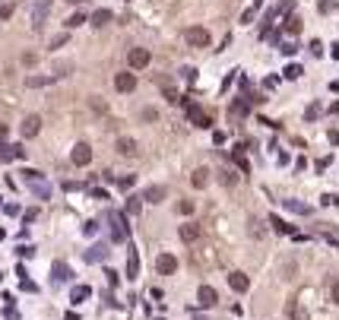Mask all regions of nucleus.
I'll use <instances>...</instances> for the list:
<instances>
[{
    "label": "nucleus",
    "instance_id": "46",
    "mask_svg": "<svg viewBox=\"0 0 339 320\" xmlns=\"http://www.w3.org/2000/svg\"><path fill=\"white\" fill-rule=\"evenodd\" d=\"M105 276H108V282H111V285H117V282H121V279H117V273H114V270H108V273H105Z\"/></svg>",
    "mask_w": 339,
    "mask_h": 320
},
{
    "label": "nucleus",
    "instance_id": "29",
    "mask_svg": "<svg viewBox=\"0 0 339 320\" xmlns=\"http://www.w3.org/2000/svg\"><path fill=\"white\" fill-rule=\"evenodd\" d=\"M139 206H143V203H139V197H130L127 200V216H139Z\"/></svg>",
    "mask_w": 339,
    "mask_h": 320
},
{
    "label": "nucleus",
    "instance_id": "1",
    "mask_svg": "<svg viewBox=\"0 0 339 320\" xmlns=\"http://www.w3.org/2000/svg\"><path fill=\"white\" fill-rule=\"evenodd\" d=\"M209 32H206L203 29V25H190V29H187V45H190V48H209Z\"/></svg>",
    "mask_w": 339,
    "mask_h": 320
},
{
    "label": "nucleus",
    "instance_id": "16",
    "mask_svg": "<svg viewBox=\"0 0 339 320\" xmlns=\"http://www.w3.org/2000/svg\"><path fill=\"white\" fill-rule=\"evenodd\" d=\"M139 200H146V203H162V200H165V187L152 184V187H146V190H143V197H139Z\"/></svg>",
    "mask_w": 339,
    "mask_h": 320
},
{
    "label": "nucleus",
    "instance_id": "30",
    "mask_svg": "<svg viewBox=\"0 0 339 320\" xmlns=\"http://www.w3.org/2000/svg\"><path fill=\"white\" fill-rule=\"evenodd\" d=\"M178 212H181V216H190V212H194V200H181V203H178Z\"/></svg>",
    "mask_w": 339,
    "mask_h": 320
},
{
    "label": "nucleus",
    "instance_id": "28",
    "mask_svg": "<svg viewBox=\"0 0 339 320\" xmlns=\"http://www.w3.org/2000/svg\"><path fill=\"white\" fill-rule=\"evenodd\" d=\"M89 105H92V111H95V114H108V105H105L102 98H89Z\"/></svg>",
    "mask_w": 339,
    "mask_h": 320
},
{
    "label": "nucleus",
    "instance_id": "7",
    "mask_svg": "<svg viewBox=\"0 0 339 320\" xmlns=\"http://www.w3.org/2000/svg\"><path fill=\"white\" fill-rule=\"evenodd\" d=\"M197 301H200V308H216V304H219V292L212 289V285H200Z\"/></svg>",
    "mask_w": 339,
    "mask_h": 320
},
{
    "label": "nucleus",
    "instance_id": "14",
    "mask_svg": "<svg viewBox=\"0 0 339 320\" xmlns=\"http://www.w3.org/2000/svg\"><path fill=\"white\" fill-rule=\"evenodd\" d=\"M181 241H184V244H194V241H200V225H194V222L181 225Z\"/></svg>",
    "mask_w": 339,
    "mask_h": 320
},
{
    "label": "nucleus",
    "instance_id": "35",
    "mask_svg": "<svg viewBox=\"0 0 339 320\" xmlns=\"http://www.w3.org/2000/svg\"><path fill=\"white\" fill-rule=\"evenodd\" d=\"M95 231H98V222H92V219H89V222L83 225V235H86V238H92Z\"/></svg>",
    "mask_w": 339,
    "mask_h": 320
},
{
    "label": "nucleus",
    "instance_id": "27",
    "mask_svg": "<svg viewBox=\"0 0 339 320\" xmlns=\"http://www.w3.org/2000/svg\"><path fill=\"white\" fill-rule=\"evenodd\" d=\"M282 73H285V79H298V76H301L304 70H301V67H298V64H289V67H285Z\"/></svg>",
    "mask_w": 339,
    "mask_h": 320
},
{
    "label": "nucleus",
    "instance_id": "36",
    "mask_svg": "<svg viewBox=\"0 0 339 320\" xmlns=\"http://www.w3.org/2000/svg\"><path fill=\"white\" fill-rule=\"evenodd\" d=\"M13 16V3H0V19H10Z\"/></svg>",
    "mask_w": 339,
    "mask_h": 320
},
{
    "label": "nucleus",
    "instance_id": "25",
    "mask_svg": "<svg viewBox=\"0 0 339 320\" xmlns=\"http://www.w3.org/2000/svg\"><path fill=\"white\" fill-rule=\"evenodd\" d=\"M83 23H89V16L79 10V13H73V16L67 19V29H76V25H83Z\"/></svg>",
    "mask_w": 339,
    "mask_h": 320
},
{
    "label": "nucleus",
    "instance_id": "38",
    "mask_svg": "<svg viewBox=\"0 0 339 320\" xmlns=\"http://www.w3.org/2000/svg\"><path fill=\"white\" fill-rule=\"evenodd\" d=\"M295 51H298V45H295V42H285V45H282V54H289V57H292Z\"/></svg>",
    "mask_w": 339,
    "mask_h": 320
},
{
    "label": "nucleus",
    "instance_id": "17",
    "mask_svg": "<svg viewBox=\"0 0 339 320\" xmlns=\"http://www.w3.org/2000/svg\"><path fill=\"white\" fill-rule=\"evenodd\" d=\"M228 285H231L235 292H248V289H250V279L244 276V273H231V276H228Z\"/></svg>",
    "mask_w": 339,
    "mask_h": 320
},
{
    "label": "nucleus",
    "instance_id": "42",
    "mask_svg": "<svg viewBox=\"0 0 339 320\" xmlns=\"http://www.w3.org/2000/svg\"><path fill=\"white\" fill-rule=\"evenodd\" d=\"M257 16V10H254V6H250V10H244V16H241V23H250V19H254Z\"/></svg>",
    "mask_w": 339,
    "mask_h": 320
},
{
    "label": "nucleus",
    "instance_id": "19",
    "mask_svg": "<svg viewBox=\"0 0 339 320\" xmlns=\"http://www.w3.org/2000/svg\"><path fill=\"white\" fill-rule=\"evenodd\" d=\"M89 295H92V285H76V289L70 292V301H73V304H83Z\"/></svg>",
    "mask_w": 339,
    "mask_h": 320
},
{
    "label": "nucleus",
    "instance_id": "2",
    "mask_svg": "<svg viewBox=\"0 0 339 320\" xmlns=\"http://www.w3.org/2000/svg\"><path fill=\"white\" fill-rule=\"evenodd\" d=\"M130 229H127V219H124V212H111V238L114 241H127Z\"/></svg>",
    "mask_w": 339,
    "mask_h": 320
},
{
    "label": "nucleus",
    "instance_id": "13",
    "mask_svg": "<svg viewBox=\"0 0 339 320\" xmlns=\"http://www.w3.org/2000/svg\"><path fill=\"white\" fill-rule=\"evenodd\" d=\"M89 23L95 25V29H105L108 23H114V13H111V10H95V13L89 16Z\"/></svg>",
    "mask_w": 339,
    "mask_h": 320
},
{
    "label": "nucleus",
    "instance_id": "12",
    "mask_svg": "<svg viewBox=\"0 0 339 320\" xmlns=\"http://www.w3.org/2000/svg\"><path fill=\"white\" fill-rule=\"evenodd\" d=\"M127 61H130V67H134V70H143V67L149 64V51H146V48H130Z\"/></svg>",
    "mask_w": 339,
    "mask_h": 320
},
{
    "label": "nucleus",
    "instance_id": "41",
    "mask_svg": "<svg viewBox=\"0 0 339 320\" xmlns=\"http://www.w3.org/2000/svg\"><path fill=\"white\" fill-rule=\"evenodd\" d=\"M181 73H184V76H187V79H190V83H194V79H197V70H194V67H184V70H181Z\"/></svg>",
    "mask_w": 339,
    "mask_h": 320
},
{
    "label": "nucleus",
    "instance_id": "33",
    "mask_svg": "<svg viewBox=\"0 0 339 320\" xmlns=\"http://www.w3.org/2000/svg\"><path fill=\"white\" fill-rule=\"evenodd\" d=\"M320 117V105H311L308 111H304V121H317Z\"/></svg>",
    "mask_w": 339,
    "mask_h": 320
},
{
    "label": "nucleus",
    "instance_id": "15",
    "mask_svg": "<svg viewBox=\"0 0 339 320\" xmlns=\"http://www.w3.org/2000/svg\"><path fill=\"white\" fill-rule=\"evenodd\" d=\"M51 273H54V282H70V279H73V270H70L67 263H61V260L51 266Z\"/></svg>",
    "mask_w": 339,
    "mask_h": 320
},
{
    "label": "nucleus",
    "instance_id": "49",
    "mask_svg": "<svg viewBox=\"0 0 339 320\" xmlns=\"http://www.w3.org/2000/svg\"><path fill=\"white\" fill-rule=\"evenodd\" d=\"M295 320H308V314H304L301 308H295Z\"/></svg>",
    "mask_w": 339,
    "mask_h": 320
},
{
    "label": "nucleus",
    "instance_id": "10",
    "mask_svg": "<svg viewBox=\"0 0 339 320\" xmlns=\"http://www.w3.org/2000/svg\"><path fill=\"white\" fill-rule=\"evenodd\" d=\"M114 89L117 92H134L136 89V76L134 73H114Z\"/></svg>",
    "mask_w": 339,
    "mask_h": 320
},
{
    "label": "nucleus",
    "instance_id": "18",
    "mask_svg": "<svg viewBox=\"0 0 339 320\" xmlns=\"http://www.w3.org/2000/svg\"><path fill=\"white\" fill-rule=\"evenodd\" d=\"M282 206L289 212H298V216H311V206L308 203H298V200H282Z\"/></svg>",
    "mask_w": 339,
    "mask_h": 320
},
{
    "label": "nucleus",
    "instance_id": "23",
    "mask_svg": "<svg viewBox=\"0 0 339 320\" xmlns=\"http://www.w3.org/2000/svg\"><path fill=\"white\" fill-rule=\"evenodd\" d=\"M57 76H29L25 79V86H29V89H38V86H48V83H54Z\"/></svg>",
    "mask_w": 339,
    "mask_h": 320
},
{
    "label": "nucleus",
    "instance_id": "5",
    "mask_svg": "<svg viewBox=\"0 0 339 320\" xmlns=\"http://www.w3.org/2000/svg\"><path fill=\"white\" fill-rule=\"evenodd\" d=\"M114 149H117V152H121V156H124V159H134V156H136V152H139V143H136V139H134V137H117V143H114Z\"/></svg>",
    "mask_w": 339,
    "mask_h": 320
},
{
    "label": "nucleus",
    "instance_id": "43",
    "mask_svg": "<svg viewBox=\"0 0 339 320\" xmlns=\"http://www.w3.org/2000/svg\"><path fill=\"white\" fill-rule=\"evenodd\" d=\"M333 6H336L333 0H320V13H330V10H333Z\"/></svg>",
    "mask_w": 339,
    "mask_h": 320
},
{
    "label": "nucleus",
    "instance_id": "48",
    "mask_svg": "<svg viewBox=\"0 0 339 320\" xmlns=\"http://www.w3.org/2000/svg\"><path fill=\"white\" fill-rule=\"evenodd\" d=\"M330 143H333V146H339V130H330Z\"/></svg>",
    "mask_w": 339,
    "mask_h": 320
},
{
    "label": "nucleus",
    "instance_id": "40",
    "mask_svg": "<svg viewBox=\"0 0 339 320\" xmlns=\"http://www.w3.org/2000/svg\"><path fill=\"white\" fill-rule=\"evenodd\" d=\"M16 254H19V257H32V254H35V248H29V244H23V248H19Z\"/></svg>",
    "mask_w": 339,
    "mask_h": 320
},
{
    "label": "nucleus",
    "instance_id": "21",
    "mask_svg": "<svg viewBox=\"0 0 339 320\" xmlns=\"http://www.w3.org/2000/svg\"><path fill=\"white\" fill-rule=\"evenodd\" d=\"M32 193H35V197H42V200H48V197H51V184L45 181V178H38V181H32Z\"/></svg>",
    "mask_w": 339,
    "mask_h": 320
},
{
    "label": "nucleus",
    "instance_id": "47",
    "mask_svg": "<svg viewBox=\"0 0 339 320\" xmlns=\"http://www.w3.org/2000/svg\"><path fill=\"white\" fill-rule=\"evenodd\" d=\"M23 64H25V67H32V64H35V54H32V51H29V54H23Z\"/></svg>",
    "mask_w": 339,
    "mask_h": 320
},
{
    "label": "nucleus",
    "instance_id": "3",
    "mask_svg": "<svg viewBox=\"0 0 339 320\" xmlns=\"http://www.w3.org/2000/svg\"><path fill=\"white\" fill-rule=\"evenodd\" d=\"M70 162H73V165H79V168H86V165L92 162V149H89V143H76V146H73Z\"/></svg>",
    "mask_w": 339,
    "mask_h": 320
},
{
    "label": "nucleus",
    "instance_id": "51",
    "mask_svg": "<svg viewBox=\"0 0 339 320\" xmlns=\"http://www.w3.org/2000/svg\"><path fill=\"white\" fill-rule=\"evenodd\" d=\"M67 3H83V0H67Z\"/></svg>",
    "mask_w": 339,
    "mask_h": 320
},
{
    "label": "nucleus",
    "instance_id": "20",
    "mask_svg": "<svg viewBox=\"0 0 339 320\" xmlns=\"http://www.w3.org/2000/svg\"><path fill=\"white\" fill-rule=\"evenodd\" d=\"M190 184H194L197 190H203L206 184H209V168H197V171H194V178H190Z\"/></svg>",
    "mask_w": 339,
    "mask_h": 320
},
{
    "label": "nucleus",
    "instance_id": "26",
    "mask_svg": "<svg viewBox=\"0 0 339 320\" xmlns=\"http://www.w3.org/2000/svg\"><path fill=\"white\" fill-rule=\"evenodd\" d=\"M270 225H272L276 231H282V235H292V225H285L279 216H270Z\"/></svg>",
    "mask_w": 339,
    "mask_h": 320
},
{
    "label": "nucleus",
    "instance_id": "44",
    "mask_svg": "<svg viewBox=\"0 0 339 320\" xmlns=\"http://www.w3.org/2000/svg\"><path fill=\"white\" fill-rule=\"evenodd\" d=\"M89 197H95V200H108V193H105V190H98V187H95V190H89Z\"/></svg>",
    "mask_w": 339,
    "mask_h": 320
},
{
    "label": "nucleus",
    "instance_id": "52",
    "mask_svg": "<svg viewBox=\"0 0 339 320\" xmlns=\"http://www.w3.org/2000/svg\"><path fill=\"white\" fill-rule=\"evenodd\" d=\"M156 320H165V317H156Z\"/></svg>",
    "mask_w": 339,
    "mask_h": 320
},
{
    "label": "nucleus",
    "instance_id": "6",
    "mask_svg": "<svg viewBox=\"0 0 339 320\" xmlns=\"http://www.w3.org/2000/svg\"><path fill=\"white\" fill-rule=\"evenodd\" d=\"M187 121H190V124H197V127H209V124H212V121H209V114H206L200 105H194V102L187 105Z\"/></svg>",
    "mask_w": 339,
    "mask_h": 320
},
{
    "label": "nucleus",
    "instance_id": "22",
    "mask_svg": "<svg viewBox=\"0 0 339 320\" xmlns=\"http://www.w3.org/2000/svg\"><path fill=\"white\" fill-rule=\"evenodd\" d=\"M136 276H139V254L130 251L127 254V279H136Z\"/></svg>",
    "mask_w": 339,
    "mask_h": 320
},
{
    "label": "nucleus",
    "instance_id": "32",
    "mask_svg": "<svg viewBox=\"0 0 339 320\" xmlns=\"http://www.w3.org/2000/svg\"><path fill=\"white\" fill-rule=\"evenodd\" d=\"M139 117L152 124V121H158V111H156V108H143V111H139Z\"/></svg>",
    "mask_w": 339,
    "mask_h": 320
},
{
    "label": "nucleus",
    "instance_id": "50",
    "mask_svg": "<svg viewBox=\"0 0 339 320\" xmlns=\"http://www.w3.org/2000/svg\"><path fill=\"white\" fill-rule=\"evenodd\" d=\"M333 301L339 304V282H333Z\"/></svg>",
    "mask_w": 339,
    "mask_h": 320
},
{
    "label": "nucleus",
    "instance_id": "8",
    "mask_svg": "<svg viewBox=\"0 0 339 320\" xmlns=\"http://www.w3.org/2000/svg\"><path fill=\"white\" fill-rule=\"evenodd\" d=\"M108 254H111L108 244L98 241V244H92V248L86 251V263H105V260H108Z\"/></svg>",
    "mask_w": 339,
    "mask_h": 320
},
{
    "label": "nucleus",
    "instance_id": "53",
    "mask_svg": "<svg viewBox=\"0 0 339 320\" xmlns=\"http://www.w3.org/2000/svg\"><path fill=\"white\" fill-rule=\"evenodd\" d=\"M0 279H3V273H0Z\"/></svg>",
    "mask_w": 339,
    "mask_h": 320
},
{
    "label": "nucleus",
    "instance_id": "24",
    "mask_svg": "<svg viewBox=\"0 0 339 320\" xmlns=\"http://www.w3.org/2000/svg\"><path fill=\"white\" fill-rule=\"evenodd\" d=\"M285 32H289V35H298V32H301V19L289 16V19H285Z\"/></svg>",
    "mask_w": 339,
    "mask_h": 320
},
{
    "label": "nucleus",
    "instance_id": "11",
    "mask_svg": "<svg viewBox=\"0 0 339 320\" xmlns=\"http://www.w3.org/2000/svg\"><path fill=\"white\" fill-rule=\"evenodd\" d=\"M38 130H42V117H35V114H29V117L23 121V127H19V133H23L25 139L38 137Z\"/></svg>",
    "mask_w": 339,
    "mask_h": 320
},
{
    "label": "nucleus",
    "instance_id": "34",
    "mask_svg": "<svg viewBox=\"0 0 339 320\" xmlns=\"http://www.w3.org/2000/svg\"><path fill=\"white\" fill-rule=\"evenodd\" d=\"M219 181H222V184H225V187H231V184H235V181H238V178H235V175H231V171H219Z\"/></svg>",
    "mask_w": 339,
    "mask_h": 320
},
{
    "label": "nucleus",
    "instance_id": "39",
    "mask_svg": "<svg viewBox=\"0 0 339 320\" xmlns=\"http://www.w3.org/2000/svg\"><path fill=\"white\" fill-rule=\"evenodd\" d=\"M23 178H25V181L32 184V181H38V178H42V175H38V171H32V168H25V171H23Z\"/></svg>",
    "mask_w": 339,
    "mask_h": 320
},
{
    "label": "nucleus",
    "instance_id": "9",
    "mask_svg": "<svg viewBox=\"0 0 339 320\" xmlns=\"http://www.w3.org/2000/svg\"><path fill=\"white\" fill-rule=\"evenodd\" d=\"M156 270H158V276H171V273L178 270V257H171V254H158Z\"/></svg>",
    "mask_w": 339,
    "mask_h": 320
},
{
    "label": "nucleus",
    "instance_id": "45",
    "mask_svg": "<svg viewBox=\"0 0 339 320\" xmlns=\"http://www.w3.org/2000/svg\"><path fill=\"white\" fill-rule=\"evenodd\" d=\"M320 51H323V45H320V42H311V54L320 57Z\"/></svg>",
    "mask_w": 339,
    "mask_h": 320
},
{
    "label": "nucleus",
    "instance_id": "31",
    "mask_svg": "<svg viewBox=\"0 0 339 320\" xmlns=\"http://www.w3.org/2000/svg\"><path fill=\"white\" fill-rule=\"evenodd\" d=\"M67 38H70L67 32H61V35H54V38H51V48H54V51H57V48H64V45H67Z\"/></svg>",
    "mask_w": 339,
    "mask_h": 320
},
{
    "label": "nucleus",
    "instance_id": "37",
    "mask_svg": "<svg viewBox=\"0 0 339 320\" xmlns=\"http://www.w3.org/2000/svg\"><path fill=\"white\" fill-rule=\"evenodd\" d=\"M165 98H168V102H178V89L175 86H165Z\"/></svg>",
    "mask_w": 339,
    "mask_h": 320
},
{
    "label": "nucleus",
    "instance_id": "4",
    "mask_svg": "<svg viewBox=\"0 0 339 320\" xmlns=\"http://www.w3.org/2000/svg\"><path fill=\"white\" fill-rule=\"evenodd\" d=\"M48 13H51V0H35V3H32V23H35V29L45 25Z\"/></svg>",
    "mask_w": 339,
    "mask_h": 320
}]
</instances>
